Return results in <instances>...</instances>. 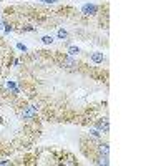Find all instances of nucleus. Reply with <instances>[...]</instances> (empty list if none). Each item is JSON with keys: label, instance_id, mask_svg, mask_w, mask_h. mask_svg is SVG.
<instances>
[{"label": "nucleus", "instance_id": "f257e3e1", "mask_svg": "<svg viewBox=\"0 0 166 166\" xmlns=\"http://www.w3.org/2000/svg\"><path fill=\"white\" fill-rule=\"evenodd\" d=\"M35 115H37V108L33 105L25 106V110L22 111V118L23 120H33V118H35Z\"/></svg>", "mask_w": 166, "mask_h": 166}, {"label": "nucleus", "instance_id": "f03ea898", "mask_svg": "<svg viewBox=\"0 0 166 166\" xmlns=\"http://www.w3.org/2000/svg\"><path fill=\"white\" fill-rule=\"evenodd\" d=\"M62 67L65 68V70H76L78 63H76V60H73L71 57H65L62 60Z\"/></svg>", "mask_w": 166, "mask_h": 166}, {"label": "nucleus", "instance_id": "7ed1b4c3", "mask_svg": "<svg viewBox=\"0 0 166 166\" xmlns=\"http://www.w3.org/2000/svg\"><path fill=\"white\" fill-rule=\"evenodd\" d=\"M83 13H85V15H95L96 12H98V7L96 5H83Z\"/></svg>", "mask_w": 166, "mask_h": 166}, {"label": "nucleus", "instance_id": "20e7f679", "mask_svg": "<svg viewBox=\"0 0 166 166\" xmlns=\"http://www.w3.org/2000/svg\"><path fill=\"white\" fill-rule=\"evenodd\" d=\"M98 153L108 156V153H110V146H108V143H101V145H98Z\"/></svg>", "mask_w": 166, "mask_h": 166}, {"label": "nucleus", "instance_id": "39448f33", "mask_svg": "<svg viewBox=\"0 0 166 166\" xmlns=\"http://www.w3.org/2000/svg\"><path fill=\"white\" fill-rule=\"evenodd\" d=\"M96 126H98L101 131H105V133H106V131H108V128H110V126H108V120H106V118L100 120L98 123H96Z\"/></svg>", "mask_w": 166, "mask_h": 166}, {"label": "nucleus", "instance_id": "423d86ee", "mask_svg": "<svg viewBox=\"0 0 166 166\" xmlns=\"http://www.w3.org/2000/svg\"><path fill=\"white\" fill-rule=\"evenodd\" d=\"M95 163H96V164H105V166H106V164H110V161H108V156H105V154H100L98 158L95 159Z\"/></svg>", "mask_w": 166, "mask_h": 166}, {"label": "nucleus", "instance_id": "0eeeda50", "mask_svg": "<svg viewBox=\"0 0 166 166\" xmlns=\"http://www.w3.org/2000/svg\"><path fill=\"white\" fill-rule=\"evenodd\" d=\"M91 60H93L95 63H101V62H103V53H100V52H95L93 55H91Z\"/></svg>", "mask_w": 166, "mask_h": 166}, {"label": "nucleus", "instance_id": "6e6552de", "mask_svg": "<svg viewBox=\"0 0 166 166\" xmlns=\"http://www.w3.org/2000/svg\"><path fill=\"white\" fill-rule=\"evenodd\" d=\"M78 53H80V48H78V47H70V48H68V55H70V57L78 55Z\"/></svg>", "mask_w": 166, "mask_h": 166}, {"label": "nucleus", "instance_id": "1a4fd4ad", "mask_svg": "<svg viewBox=\"0 0 166 166\" xmlns=\"http://www.w3.org/2000/svg\"><path fill=\"white\" fill-rule=\"evenodd\" d=\"M42 42L45 43V45H52V43H53V38H52V37H48V35H45V37L42 38Z\"/></svg>", "mask_w": 166, "mask_h": 166}, {"label": "nucleus", "instance_id": "9d476101", "mask_svg": "<svg viewBox=\"0 0 166 166\" xmlns=\"http://www.w3.org/2000/svg\"><path fill=\"white\" fill-rule=\"evenodd\" d=\"M68 37V33L65 30H58V38H67Z\"/></svg>", "mask_w": 166, "mask_h": 166}, {"label": "nucleus", "instance_id": "9b49d317", "mask_svg": "<svg viewBox=\"0 0 166 166\" xmlns=\"http://www.w3.org/2000/svg\"><path fill=\"white\" fill-rule=\"evenodd\" d=\"M90 133L93 135V136H100V131L98 130H90Z\"/></svg>", "mask_w": 166, "mask_h": 166}, {"label": "nucleus", "instance_id": "f8f14e48", "mask_svg": "<svg viewBox=\"0 0 166 166\" xmlns=\"http://www.w3.org/2000/svg\"><path fill=\"white\" fill-rule=\"evenodd\" d=\"M43 2H47V3H53L55 0H43Z\"/></svg>", "mask_w": 166, "mask_h": 166}]
</instances>
